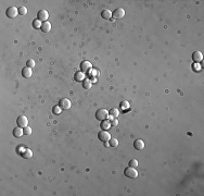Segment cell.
<instances>
[{
	"label": "cell",
	"mask_w": 204,
	"mask_h": 196,
	"mask_svg": "<svg viewBox=\"0 0 204 196\" xmlns=\"http://www.w3.org/2000/svg\"><path fill=\"white\" fill-rule=\"evenodd\" d=\"M108 115H109V111H108L107 109H104V108L98 109L97 112H96V118H97L98 120H100V121L107 120V119H108Z\"/></svg>",
	"instance_id": "obj_1"
},
{
	"label": "cell",
	"mask_w": 204,
	"mask_h": 196,
	"mask_svg": "<svg viewBox=\"0 0 204 196\" xmlns=\"http://www.w3.org/2000/svg\"><path fill=\"white\" fill-rule=\"evenodd\" d=\"M124 174H125V176L130 177V179H136V177L138 176V171H137V169H136V168L128 167V168L125 169Z\"/></svg>",
	"instance_id": "obj_2"
},
{
	"label": "cell",
	"mask_w": 204,
	"mask_h": 196,
	"mask_svg": "<svg viewBox=\"0 0 204 196\" xmlns=\"http://www.w3.org/2000/svg\"><path fill=\"white\" fill-rule=\"evenodd\" d=\"M98 138L101 140V142H109V140L111 139V134L108 132V131H106V130H103V131H101L100 133L98 134Z\"/></svg>",
	"instance_id": "obj_3"
},
{
	"label": "cell",
	"mask_w": 204,
	"mask_h": 196,
	"mask_svg": "<svg viewBox=\"0 0 204 196\" xmlns=\"http://www.w3.org/2000/svg\"><path fill=\"white\" fill-rule=\"evenodd\" d=\"M7 16L10 17V19H14L16 17V15L18 14V8H15V7H9L7 9Z\"/></svg>",
	"instance_id": "obj_4"
},
{
	"label": "cell",
	"mask_w": 204,
	"mask_h": 196,
	"mask_svg": "<svg viewBox=\"0 0 204 196\" xmlns=\"http://www.w3.org/2000/svg\"><path fill=\"white\" fill-rule=\"evenodd\" d=\"M16 123H17V126L20 127H26L27 124H28V119L25 117V115H20V117L17 118L16 120Z\"/></svg>",
	"instance_id": "obj_5"
},
{
	"label": "cell",
	"mask_w": 204,
	"mask_h": 196,
	"mask_svg": "<svg viewBox=\"0 0 204 196\" xmlns=\"http://www.w3.org/2000/svg\"><path fill=\"white\" fill-rule=\"evenodd\" d=\"M37 17H38V20H40L41 22H47V20L49 19V13L47 10H40L38 11V13H37Z\"/></svg>",
	"instance_id": "obj_6"
},
{
	"label": "cell",
	"mask_w": 204,
	"mask_h": 196,
	"mask_svg": "<svg viewBox=\"0 0 204 196\" xmlns=\"http://www.w3.org/2000/svg\"><path fill=\"white\" fill-rule=\"evenodd\" d=\"M112 14L114 16V19H123V17L125 16V10L123 8H119V9H116L115 11H113Z\"/></svg>",
	"instance_id": "obj_7"
},
{
	"label": "cell",
	"mask_w": 204,
	"mask_h": 196,
	"mask_svg": "<svg viewBox=\"0 0 204 196\" xmlns=\"http://www.w3.org/2000/svg\"><path fill=\"white\" fill-rule=\"evenodd\" d=\"M71 100L67 99V98H62L59 102V106L62 108V109H70L71 108Z\"/></svg>",
	"instance_id": "obj_8"
},
{
	"label": "cell",
	"mask_w": 204,
	"mask_h": 196,
	"mask_svg": "<svg viewBox=\"0 0 204 196\" xmlns=\"http://www.w3.org/2000/svg\"><path fill=\"white\" fill-rule=\"evenodd\" d=\"M91 68H92V64L89 61H83L80 63V70H82V72H88L89 70H91Z\"/></svg>",
	"instance_id": "obj_9"
},
{
	"label": "cell",
	"mask_w": 204,
	"mask_h": 196,
	"mask_svg": "<svg viewBox=\"0 0 204 196\" xmlns=\"http://www.w3.org/2000/svg\"><path fill=\"white\" fill-rule=\"evenodd\" d=\"M192 60L194 61L195 63H199L203 60V54L201 51H194L192 53Z\"/></svg>",
	"instance_id": "obj_10"
},
{
	"label": "cell",
	"mask_w": 204,
	"mask_h": 196,
	"mask_svg": "<svg viewBox=\"0 0 204 196\" xmlns=\"http://www.w3.org/2000/svg\"><path fill=\"white\" fill-rule=\"evenodd\" d=\"M134 147L137 150H142L144 148V142L142 139H136L134 142Z\"/></svg>",
	"instance_id": "obj_11"
},
{
	"label": "cell",
	"mask_w": 204,
	"mask_h": 196,
	"mask_svg": "<svg viewBox=\"0 0 204 196\" xmlns=\"http://www.w3.org/2000/svg\"><path fill=\"white\" fill-rule=\"evenodd\" d=\"M13 135H14L15 137H21V136H23V135H24V128H23V127H20V126L15 127L14 130H13Z\"/></svg>",
	"instance_id": "obj_12"
},
{
	"label": "cell",
	"mask_w": 204,
	"mask_h": 196,
	"mask_svg": "<svg viewBox=\"0 0 204 196\" xmlns=\"http://www.w3.org/2000/svg\"><path fill=\"white\" fill-rule=\"evenodd\" d=\"M22 75H23L24 77H26V78H29L30 76L33 75V71H32V69L28 68V66L24 68L23 71H22Z\"/></svg>",
	"instance_id": "obj_13"
},
{
	"label": "cell",
	"mask_w": 204,
	"mask_h": 196,
	"mask_svg": "<svg viewBox=\"0 0 204 196\" xmlns=\"http://www.w3.org/2000/svg\"><path fill=\"white\" fill-rule=\"evenodd\" d=\"M120 108H121V110H123V111H127V110L130 109V103H129L127 100H123L120 103Z\"/></svg>",
	"instance_id": "obj_14"
},
{
	"label": "cell",
	"mask_w": 204,
	"mask_h": 196,
	"mask_svg": "<svg viewBox=\"0 0 204 196\" xmlns=\"http://www.w3.org/2000/svg\"><path fill=\"white\" fill-rule=\"evenodd\" d=\"M101 15H102L103 19H106V20H111V19H112V16H113L112 12H111L110 10H108V9L103 10L102 13H101Z\"/></svg>",
	"instance_id": "obj_15"
},
{
	"label": "cell",
	"mask_w": 204,
	"mask_h": 196,
	"mask_svg": "<svg viewBox=\"0 0 204 196\" xmlns=\"http://www.w3.org/2000/svg\"><path fill=\"white\" fill-rule=\"evenodd\" d=\"M50 29H51V24L49 23L48 21L42 23V25H41V30H42V32L48 33V32H50Z\"/></svg>",
	"instance_id": "obj_16"
},
{
	"label": "cell",
	"mask_w": 204,
	"mask_h": 196,
	"mask_svg": "<svg viewBox=\"0 0 204 196\" xmlns=\"http://www.w3.org/2000/svg\"><path fill=\"white\" fill-rule=\"evenodd\" d=\"M75 79L77 82H82L85 79V73L84 72H76L75 73Z\"/></svg>",
	"instance_id": "obj_17"
},
{
	"label": "cell",
	"mask_w": 204,
	"mask_h": 196,
	"mask_svg": "<svg viewBox=\"0 0 204 196\" xmlns=\"http://www.w3.org/2000/svg\"><path fill=\"white\" fill-rule=\"evenodd\" d=\"M91 84H92V81H90L89 78H85L83 81V86H84L85 89H90Z\"/></svg>",
	"instance_id": "obj_18"
},
{
	"label": "cell",
	"mask_w": 204,
	"mask_h": 196,
	"mask_svg": "<svg viewBox=\"0 0 204 196\" xmlns=\"http://www.w3.org/2000/svg\"><path fill=\"white\" fill-rule=\"evenodd\" d=\"M22 156H23L24 158H25V159H30V158L33 157V150H30V149L26 148V150L23 152Z\"/></svg>",
	"instance_id": "obj_19"
},
{
	"label": "cell",
	"mask_w": 204,
	"mask_h": 196,
	"mask_svg": "<svg viewBox=\"0 0 204 196\" xmlns=\"http://www.w3.org/2000/svg\"><path fill=\"white\" fill-rule=\"evenodd\" d=\"M111 125H112V124H111V121H107V120H103L102 121V124H101V127L103 128V130H109V128L111 127Z\"/></svg>",
	"instance_id": "obj_20"
},
{
	"label": "cell",
	"mask_w": 204,
	"mask_h": 196,
	"mask_svg": "<svg viewBox=\"0 0 204 196\" xmlns=\"http://www.w3.org/2000/svg\"><path fill=\"white\" fill-rule=\"evenodd\" d=\"M110 114H112L114 118H117L120 115V110L116 109V108H112V109H111V111H110Z\"/></svg>",
	"instance_id": "obj_21"
},
{
	"label": "cell",
	"mask_w": 204,
	"mask_h": 196,
	"mask_svg": "<svg viewBox=\"0 0 204 196\" xmlns=\"http://www.w3.org/2000/svg\"><path fill=\"white\" fill-rule=\"evenodd\" d=\"M109 144H110V146L111 147H117V146H119V140H117L116 138H112V137H111V139L109 140Z\"/></svg>",
	"instance_id": "obj_22"
},
{
	"label": "cell",
	"mask_w": 204,
	"mask_h": 196,
	"mask_svg": "<svg viewBox=\"0 0 204 196\" xmlns=\"http://www.w3.org/2000/svg\"><path fill=\"white\" fill-rule=\"evenodd\" d=\"M41 25H42V23H41V21L40 20H35L34 22H33V26H34V28H41Z\"/></svg>",
	"instance_id": "obj_23"
},
{
	"label": "cell",
	"mask_w": 204,
	"mask_h": 196,
	"mask_svg": "<svg viewBox=\"0 0 204 196\" xmlns=\"http://www.w3.org/2000/svg\"><path fill=\"white\" fill-rule=\"evenodd\" d=\"M52 112H53L54 114H60L61 112H62V108H61L60 106H54V107L52 108Z\"/></svg>",
	"instance_id": "obj_24"
},
{
	"label": "cell",
	"mask_w": 204,
	"mask_h": 196,
	"mask_svg": "<svg viewBox=\"0 0 204 196\" xmlns=\"http://www.w3.org/2000/svg\"><path fill=\"white\" fill-rule=\"evenodd\" d=\"M138 161L137 159H131L130 161H129V167H133V168H137L138 167Z\"/></svg>",
	"instance_id": "obj_25"
},
{
	"label": "cell",
	"mask_w": 204,
	"mask_h": 196,
	"mask_svg": "<svg viewBox=\"0 0 204 196\" xmlns=\"http://www.w3.org/2000/svg\"><path fill=\"white\" fill-rule=\"evenodd\" d=\"M18 14L21 15H26L27 14V9L25 7H20L18 8Z\"/></svg>",
	"instance_id": "obj_26"
},
{
	"label": "cell",
	"mask_w": 204,
	"mask_h": 196,
	"mask_svg": "<svg viewBox=\"0 0 204 196\" xmlns=\"http://www.w3.org/2000/svg\"><path fill=\"white\" fill-rule=\"evenodd\" d=\"M24 134H25V135H30V134H32V128L28 125L26 127H24Z\"/></svg>",
	"instance_id": "obj_27"
},
{
	"label": "cell",
	"mask_w": 204,
	"mask_h": 196,
	"mask_svg": "<svg viewBox=\"0 0 204 196\" xmlns=\"http://www.w3.org/2000/svg\"><path fill=\"white\" fill-rule=\"evenodd\" d=\"M26 64H27L28 68H34V66H35V61L30 59V60H28L27 62H26Z\"/></svg>",
	"instance_id": "obj_28"
},
{
	"label": "cell",
	"mask_w": 204,
	"mask_h": 196,
	"mask_svg": "<svg viewBox=\"0 0 204 196\" xmlns=\"http://www.w3.org/2000/svg\"><path fill=\"white\" fill-rule=\"evenodd\" d=\"M111 124H112V126H116L117 124H119V120H117L116 118H114L112 121H111Z\"/></svg>",
	"instance_id": "obj_29"
},
{
	"label": "cell",
	"mask_w": 204,
	"mask_h": 196,
	"mask_svg": "<svg viewBox=\"0 0 204 196\" xmlns=\"http://www.w3.org/2000/svg\"><path fill=\"white\" fill-rule=\"evenodd\" d=\"M89 74L91 75V76H96L97 74H98V71L97 70H90V73Z\"/></svg>",
	"instance_id": "obj_30"
},
{
	"label": "cell",
	"mask_w": 204,
	"mask_h": 196,
	"mask_svg": "<svg viewBox=\"0 0 204 196\" xmlns=\"http://www.w3.org/2000/svg\"><path fill=\"white\" fill-rule=\"evenodd\" d=\"M26 149L25 148H23V147H18V152H21V154H23L24 151H25Z\"/></svg>",
	"instance_id": "obj_31"
},
{
	"label": "cell",
	"mask_w": 204,
	"mask_h": 196,
	"mask_svg": "<svg viewBox=\"0 0 204 196\" xmlns=\"http://www.w3.org/2000/svg\"><path fill=\"white\" fill-rule=\"evenodd\" d=\"M108 119H109V121H112V120L114 119V117H113L112 114H109V115H108Z\"/></svg>",
	"instance_id": "obj_32"
},
{
	"label": "cell",
	"mask_w": 204,
	"mask_h": 196,
	"mask_svg": "<svg viewBox=\"0 0 204 196\" xmlns=\"http://www.w3.org/2000/svg\"><path fill=\"white\" fill-rule=\"evenodd\" d=\"M201 69V66L199 65V64H198V65H194V70H196V71H199Z\"/></svg>",
	"instance_id": "obj_33"
}]
</instances>
